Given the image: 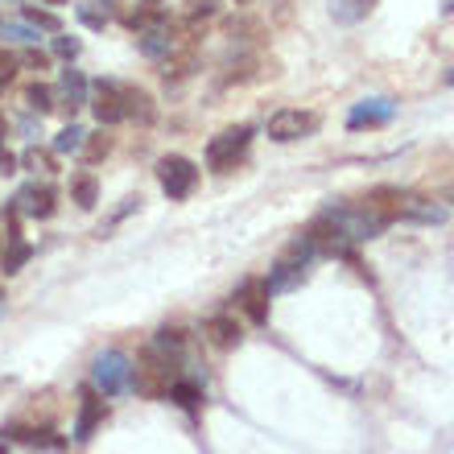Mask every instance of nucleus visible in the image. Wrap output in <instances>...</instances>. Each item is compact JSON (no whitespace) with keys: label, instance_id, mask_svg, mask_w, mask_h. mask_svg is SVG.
Returning <instances> with one entry per match:
<instances>
[{"label":"nucleus","instance_id":"obj_1","mask_svg":"<svg viewBox=\"0 0 454 454\" xmlns=\"http://www.w3.org/2000/svg\"><path fill=\"white\" fill-rule=\"evenodd\" d=\"M318 256V248H314L310 236H298L294 244L286 248V256L269 269V277H264V286H269V294H286V289H298L306 277H310V261Z\"/></svg>","mask_w":454,"mask_h":454},{"label":"nucleus","instance_id":"obj_2","mask_svg":"<svg viewBox=\"0 0 454 454\" xmlns=\"http://www.w3.org/2000/svg\"><path fill=\"white\" fill-rule=\"evenodd\" d=\"M91 384H96V393L104 396V401L124 396L132 388V359L124 356V351H116V347L99 351L96 364H91Z\"/></svg>","mask_w":454,"mask_h":454},{"label":"nucleus","instance_id":"obj_3","mask_svg":"<svg viewBox=\"0 0 454 454\" xmlns=\"http://www.w3.org/2000/svg\"><path fill=\"white\" fill-rule=\"evenodd\" d=\"M252 137H256L252 124H236V129H223L219 137H211L207 141V166L215 169V174H231L244 161V153H248Z\"/></svg>","mask_w":454,"mask_h":454},{"label":"nucleus","instance_id":"obj_4","mask_svg":"<svg viewBox=\"0 0 454 454\" xmlns=\"http://www.w3.org/2000/svg\"><path fill=\"white\" fill-rule=\"evenodd\" d=\"M157 182H161V191H166L169 203H182V199H191L194 186H199V166H194L191 157L169 153L157 161Z\"/></svg>","mask_w":454,"mask_h":454},{"label":"nucleus","instance_id":"obj_5","mask_svg":"<svg viewBox=\"0 0 454 454\" xmlns=\"http://www.w3.org/2000/svg\"><path fill=\"white\" fill-rule=\"evenodd\" d=\"M178 364L166 356H157V351H145L141 364L132 368V388L145 396H169V384L178 380Z\"/></svg>","mask_w":454,"mask_h":454},{"label":"nucleus","instance_id":"obj_6","mask_svg":"<svg viewBox=\"0 0 454 454\" xmlns=\"http://www.w3.org/2000/svg\"><path fill=\"white\" fill-rule=\"evenodd\" d=\"M318 112H306V108H277L273 116H269V141L277 145H294V141H306V137H314L318 132Z\"/></svg>","mask_w":454,"mask_h":454},{"label":"nucleus","instance_id":"obj_7","mask_svg":"<svg viewBox=\"0 0 454 454\" xmlns=\"http://www.w3.org/2000/svg\"><path fill=\"white\" fill-rule=\"evenodd\" d=\"M104 418H108V405H104V396H99L96 384H91V388H83V393H79V413H74L71 438H74V442H87V438L104 426Z\"/></svg>","mask_w":454,"mask_h":454},{"label":"nucleus","instance_id":"obj_8","mask_svg":"<svg viewBox=\"0 0 454 454\" xmlns=\"http://www.w3.org/2000/svg\"><path fill=\"white\" fill-rule=\"evenodd\" d=\"M12 203L29 219H50L59 211V191H54L50 182H29V186H21V194H17Z\"/></svg>","mask_w":454,"mask_h":454},{"label":"nucleus","instance_id":"obj_9","mask_svg":"<svg viewBox=\"0 0 454 454\" xmlns=\"http://www.w3.org/2000/svg\"><path fill=\"white\" fill-rule=\"evenodd\" d=\"M269 286H264V277H248V281H239V289L231 294V301H236L239 310L248 314V323H269Z\"/></svg>","mask_w":454,"mask_h":454},{"label":"nucleus","instance_id":"obj_10","mask_svg":"<svg viewBox=\"0 0 454 454\" xmlns=\"http://www.w3.org/2000/svg\"><path fill=\"white\" fill-rule=\"evenodd\" d=\"M91 112H96L99 129H112V124H120L124 120V96H120V83H112V79H99L96 87H91Z\"/></svg>","mask_w":454,"mask_h":454},{"label":"nucleus","instance_id":"obj_11","mask_svg":"<svg viewBox=\"0 0 454 454\" xmlns=\"http://www.w3.org/2000/svg\"><path fill=\"white\" fill-rule=\"evenodd\" d=\"M396 116V104L388 96H372V99H359L356 108L347 112V129L359 132V129H380L388 120Z\"/></svg>","mask_w":454,"mask_h":454},{"label":"nucleus","instance_id":"obj_12","mask_svg":"<svg viewBox=\"0 0 454 454\" xmlns=\"http://www.w3.org/2000/svg\"><path fill=\"white\" fill-rule=\"evenodd\" d=\"M203 335H207V343L219 347V351H236V347L244 343V326H239L236 314H215V318L203 323Z\"/></svg>","mask_w":454,"mask_h":454},{"label":"nucleus","instance_id":"obj_13","mask_svg":"<svg viewBox=\"0 0 454 454\" xmlns=\"http://www.w3.org/2000/svg\"><path fill=\"white\" fill-rule=\"evenodd\" d=\"M137 46H141L145 59L161 62V59H169V54L178 50V42H174V29H169L166 21H157V25H149V29H141V34H137Z\"/></svg>","mask_w":454,"mask_h":454},{"label":"nucleus","instance_id":"obj_14","mask_svg":"<svg viewBox=\"0 0 454 454\" xmlns=\"http://www.w3.org/2000/svg\"><path fill=\"white\" fill-rule=\"evenodd\" d=\"M4 438H9V442L34 446V450H62V438H54V430H34V426H21V421H9V426H4Z\"/></svg>","mask_w":454,"mask_h":454},{"label":"nucleus","instance_id":"obj_15","mask_svg":"<svg viewBox=\"0 0 454 454\" xmlns=\"http://www.w3.org/2000/svg\"><path fill=\"white\" fill-rule=\"evenodd\" d=\"M120 96H124V120H137V124H153L157 120V108H153V99H149V91L120 83Z\"/></svg>","mask_w":454,"mask_h":454},{"label":"nucleus","instance_id":"obj_16","mask_svg":"<svg viewBox=\"0 0 454 454\" xmlns=\"http://www.w3.org/2000/svg\"><path fill=\"white\" fill-rule=\"evenodd\" d=\"M29 256H34V244H29L25 236L4 239V248H0V273H4V277L21 273L25 264H29Z\"/></svg>","mask_w":454,"mask_h":454},{"label":"nucleus","instance_id":"obj_17","mask_svg":"<svg viewBox=\"0 0 454 454\" xmlns=\"http://www.w3.org/2000/svg\"><path fill=\"white\" fill-rule=\"evenodd\" d=\"M87 91H91V87H87L83 71L67 67V71H62V104H67V112H71V116L87 104Z\"/></svg>","mask_w":454,"mask_h":454},{"label":"nucleus","instance_id":"obj_18","mask_svg":"<svg viewBox=\"0 0 454 454\" xmlns=\"http://www.w3.org/2000/svg\"><path fill=\"white\" fill-rule=\"evenodd\" d=\"M71 203H79V211H96V203H99V182H96V174H74L71 178Z\"/></svg>","mask_w":454,"mask_h":454},{"label":"nucleus","instance_id":"obj_19","mask_svg":"<svg viewBox=\"0 0 454 454\" xmlns=\"http://www.w3.org/2000/svg\"><path fill=\"white\" fill-rule=\"evenodd\" d=\"M376 9V0H335L331 4V12H335V21L339 25H356V21H364L368 12Z\"/></svg>","mask_w":454,"mask_h":454},{"label":"nucleus","instance_id":"obj_20","mask_svg":"<svg viewBox=\"0 0 454 454\" xmlns=\"http://www.w3.org/2000/svg\"><path fill=\"white\" fill-rule=\"evenodd\" d=\"M194 71V54L186 50V54H169V59H161V79L166 83H182V79H191Z\"/></svg>","mask_w":454,"mask_h":454},{"label":"nucleus","instance_id":"obj_21","mask_svg":"<svg viewBox=\"0 0 454 454\" xmlns=\"http://www.w3.org/2000/svg\"><path fill=\"white\" fill-rule=\"evenodd\" d=\"M169 401H174V405H182V409H191V413H194V409L203 405V388H199L194 380H182V376H178V380L169 384Z\"/></svg>","mask_w":454,"mask_h":454},{"label":"nucleus","instance_id":"obj_22","mask_svg":"<svg viewBox=\"0 0 454 454\" xmlns=\"http://www.w3.org/2000/svg\"><path fill=\"white\" fill-rule=\"evenodd\" d=\"M112 153V137L104 129L91 132V137H83V149H79V157H83V166H96V161H104V157Z\"/></svg>","mask_w":454,"mask_h":454},{"label":"nucleus","instance_id":"obj_23","mask_svg":"<svg viewBox=\"0 0 454 454\" xmlns=\"http://www.w3.org/2000/svg\"><path fill=\"white\" fill-rule=\"evenodd\" d=\"M17 166L29 169V174H54V169H59V166H54V149H37V145H34V149H25Z\"/></svg>","mask_w":454,"mask_h":454},{"label":"nucleus","instance_id":"obj_24","mask_svg":"<svg viewBox=\"0 0 454 454\" xmlns=\"http://www.w3.org/2000/svg\"><path fill=\"white\" fill-rule=\"evenodd\" d=\"M25 104H29V112H37V116H46V112L59 108V104H54V91H50L46 83L29 87V91H25Z\"/></svg>","mask_w":454,"mask_h":454},{"label":"nucleus","instance_id":"obj_25","mask_svg":"<svg viewBox=\"0 0 454 454\" xmlns=\"http://www.w3.org/2000/svg\"><path fill=\"white\" fill-rule=\"evenodd\" d=\"M83 137H87V132L71 120V124H67V129L54 137V153H79V149H83Z\"/></svg>","mask_w":454,"mask_h":454},{"label":"nucleus","instance_id":"obj_26","mask_svg":"<svg viewBox=\"0 0 454 454\" xmlns=\"http://www.w3.org/2000/svg\"><path fill=\"white\" fill-rule=\"evenodd\" d=\"M25 21H29V25H34V29H46V34H59V29H62V21H59V17H54V12H50V9H37V4H25Z\"/></svg>","mask_w":454,"mask_h":454},{"label":"nucleus","instance_id":"obj_27","mask_svg":"<svg viewBox=\"0 0 454 454\" xmlns=\"http://www.w3.org/2000/svg\"><path fill=\"white\" fill-rule=\"evenodd\" d=\"M219 12V4L215 0H186V25H199V21H211V17H215Z\"/></svg>","mask_w":454,"mask_h":454},{"label":"nucleus","instance_id":"obj_28","mask_svg":"<svg viewBox=\"0 0 454 454\" xmlns=\"http://www.w3.org/2000/svg\"><path fill=\"white\" fill-rule=\"evenodd\" d=\"M182 343H186V335H182L178 326H161V331H157V339H153L157 351H182Z\"/></svg>","mask_w":454,"mask_h":454},{"label":"nucleus","instance_id":"obj_29","mask_svg":"<svg viewBox=\"0 0 454 454\" xmlns=\"http://www.w3.org/2000/svg\"><path fill=\"white\" fill-rule=\"evenodd\" d=\"M79 50H83V46H79V37L62 34V29H59V34H54V54H59V59H67V62H71V59H79Z\"/></svg>","mask_w":454,"mask_h":454},{"label":"nucleus","instance_id":"obj_30","mask_svg":"<svg viewBox=\"0 0 454 454\" xmlns=\"http://www.w3.org/2000/svg\"><path fill=\"white\" fill-rule=\"evenodd\" d=\"M0 37H12V42H37V29H34V25L0 21Z\"/></svg>","mask_w":454,"mask_h":454},{"label":"nucleus","instance_id":"obj_31","mask_svg":"<svg viewBox=\"0 0 454 454\" xmlns=\"http://www.w3.org/2000/svg\"><path fill=\"white\" fill-rule=\"evenodd\" d=\"M17 71H21V59L9 54V50H0V87H9L17 79Z\"/></svg>","mask_w":454,"mask_h":454},{"label":"nucleus","instance_id":"obj_32","mask_svg":"<svg viewBox=\"0 0 454 454\" xmlns=\"http://www.w3.org/2000/svg\"><path fill=\"white\" fill-rule=\"evenodd\" d=\"M79 17H83L91 29H104L108 25V12H99V9H91V4H79Z\"/></svg>","mask_w":454,"mask_h":454},{"label":"nucleus","instance_id":"obj_33","mask_svg":"<svg viewBox=\"0 0 454 454\" xmlns=\"http://www.w3.org/2000/svg\"><path fill=\"white\" fill-rule=\"evenodd\" d=\"M21 62H25V67H34V71H46V67H50V59L42 54V50H29Z\"/></svg>","mask_w":454,"mask_h":454},{"label":"nucleus","instance_id":"obj_34","mask_svg":"<svg viewBox=\"0 0 454 454\" xmlns=\"http://www.w3.org/2000/svg\"><path fill=\"white\" fill-rule=\"evenodd\" d=\"M0 174H17V157L12 153H0Z\"/></svg>","mask_w":454,"mask_h":454},{"label":"nucleus","instance_id":"obj_35","mask_svg":"<svg viewBox=\"0 0 454 454\" xmlns=\"http://www.w3.org/2000/svg\"><path fill=\"white\" fill-rule=\"evenodd\" d=\"M0 248H4V211H0Z\"/></svg>","mask_w":454,"mask_h":454},{"label":"nucleus","instance_id":"obj_36","mask_svg":"<svg viewBox=\"0 0 454 454\" xmlns=\"http://www.w3.org/2000/svg\"><path fill=\"white\" fill-rule=\"evenodd\" d=\"M0 454H9V446H4V442H0Z\"/></svg>","mask_w":454,"mask_h":454},{"label":"nucleus","instance_id":"obj_37","mask_svg":"<svg viewBox=\"0 0 454 454\" xmlns=\"http://www.w3.org/2000/svg\"><path fill=\"white\" fill-rule=\"evenodd\" d=\"M236 4H248V0H236Z\"/></svg>","mask_w":454,"mask_h":454},{"label":"nucleus","instance_id":"obj_38","mask_svg":"<svg viewBox=\"0 0 454 454\" xmlns=\"http://www.w3.org/2000/svg\"><path fill=\"white\" fill-rule=\"evenodd\" d=\"M0 301H4V294H0Z\"/></svg>","mask_w":454,"mask_h":454}]
</instances>
